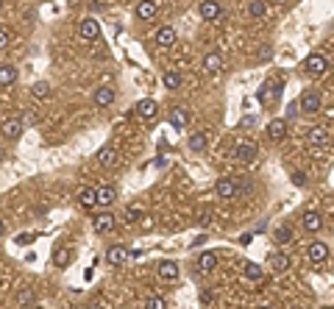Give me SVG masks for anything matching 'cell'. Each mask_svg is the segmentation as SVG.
Listing matches in <instances>:
<instances>
[{
    "label": "cell",
    "instance_id": "27",
    "mask_svg": "<svg viewBox=\"0 0 334 309\" xmlns=\"http://www.w3.org/2000/svg\"><path fill=\"white\" fill-rule=\"evenodd\" d=\"M70 259H73V251H70V248H56V251H53V262H56V267H67L70 265Z\"/></svg>",
    "mask_w": 334,
    "mask_h": 309
},
{
    "label": "cell",
    "instance_id": "5",
    "mask_svg": "<svg viewBox=\"0 0 334 309\" xmlns=\"http://www.w3.org/2000/svg\"><path fill=\"white\" fill-rule=\"evenodd\" d=\"M234 156L240 159V162L250 164L256 156H259V148H256L254 142H237V148H234Z\"/></svg>",
    "mask_w": 334,
    "mask_h": 309
},
{
    "label": "cell",
    "instance_id": "42",
    "mask_svg": "<svg viewBox=\"0 0 334 309\" xmlns=\"http://www.w3.org/2000/svg\"><path fill=\"white\" fill-rule=\"evenodd\" d=\"M6 47H9V34L0 28V50H6Z\"/></svg>",
    "mask_w": 334,
    "mask_h": 309
},
{
    "label": "cell",
    "instance_id": "33",
    "mask_svg": "<svg viewBox=\"0 0 334 309\" xmlns=\"http://www.w3.org/2000/svg\"><path fill=\"white\" fill-rule=\"evenodd\" d=\"M34 298H37V293H34L31 287H25L20 295H17V304H20V306H28V304H34Z\"/></svg>",
    "mask_w": 334,
    "mask_h": 309
},
{
    "label": "cell",
    "instance_id": "10",
    "mask_svg": "<svg viewBox=\"0 0 334 309\" xmlns=\"http://www.w3.org/2000/svg\"><path fill=\"white\" fill-rule=\"evenodd\" d=\"M153 39H156L159 47H173V45H176V28L162 25V28L156 31V37H153Z\"/></svg>",
    "mask_w": 334,
    "mask_h": 309
},
{
    "label": "cell",
    "instance_id": "44",
    "mask_svg": "<svg viewBox=\"0 0 334 309\" xmlns=\"http://www.w3.org/2000/svg\"><path fill=\"white\" fill-rule=\"evenodd\" d=\"M89 9H92V11H103L106 3H103V0H92V3H89Z\"/></svg>",
    "mask_w": 334,
    "mask_h": 309
},
{
    "label": "cell",
    "instance_id": "37",
    "mask_svg": "<svg viewBox=\"0 0 334 309\" xmlns=\"http://www.w3.org/2000/svg\"><path fill=\"white\" fill-rule=\"evenodd\" d=\"M212 220H214L212 209H204V212H201V215H198V223H201V226H209V223H212Z\"/></svg>",
    "mask_w": 334,
    "mask_h": 309
},
{
    "label": "cell",
    "instance_id": "17",
    "mask_svg": "<svg viewBox=\"0 0 334 309\" xmlns=\"http://www.w3.org/2000/svg\"><path fill=\"white\" fill-rule=\"evenodd\" d=\"M78 204L84 206V209H92V206H98V189L84 187L81 192H78Z\"/></svg>",
    "mask_w": 334,
    "mask_h": 309
},
{
    "label": "cell",
    "instance_id": "40",
    "mask_svg": "<svg viewBox=\"0 0 334 309\" xmlns=\"http://www.w3.org/2000/svg\"><path fill=\"white\" fill-rule=\"evenodd\" d=\"M140 209H125V220H128V223H134V220H140Z\"/></svg>",
    "mask_w": 334,
    "mask_h": 309
},
{
    "label": "cell",
    "instance_id": "25",
    "mask_svg": "<svg viewBox=\"0 0 334 309\" xmlns=\"http://www.w3.org/2000/svg\"><path fill=\"white\" fill-rule=\"evenodd\" d=\"M95 229L100 231V234H106V231L115 229V215H109V212H103V215L95 217Z\"/></svg>",
    "mask_w": 334,
    "mask_h": 309
},
{
    "label": "cell",
    "instance_id": "23",
    "mask_svg": "<svg viewBox=\"0 0 334 309\" xmlns=\"http://www.w3.org/2000/svg\"><path fill=\"white\" fill-rule=\"evenodd\" d=\"M115 201H117L115 187H109V184H106V187H98V204L100 206H112Z\"/></svg>",
    "mask_w": 334,
    "mask_h": 309
},
{
    "label": "cell",
    "instance_id": "14",
    "mask_svg": "<svg viewBox=\"0 0 334 309\" xmlns=\"http://www.w3.org/2000/svg\"><path fill=\"white\" fill-rule=\"evenodd\" d=\"M98 162H100V167H115V164L120 162V156H117L115 148L106 145V148H100V151H98Z\"/></svg>",
    "mask_w": 334,
    "mask_h": 309
},
{
    "label": "cell",
    "instance_id": "16",
    "mask_svg": "<svg viewBox=\"0 0 334 309\" xmlns=\"http://www.w3.org/2000/svg\"><path fill=\"white\" fill-rule=\"evenodd\" d=\"M267 134H270V139H284L287 136V120H270L267 123Z\"/></svg>",
    "mask_w": 334,
    "mask_h": 309
},
{
    "label": "cell",
    "instance_id": "48",
    "mask_svg": "<svg viewBox=\"0 0 334 309\" xmlns=\"http://www.w3.org/2000/svg\"><path fill=\"white\" fill-rule=\"evenodd\" d=\"M0 6H3V0H0Z\"/></svg>",
    "mask_w": 334,
    "mask_h": 309
},
{
    "label": "cell",
    "instance_id": "19",
    "mask_svg": "<svg viewBox=\"0 0 334 309\" xmlns=\"http://www.w3.org/2000/svg\"><path fill=\"white\" fill-rule=\"evenodd\" d=\"M204 70L209 75H214V73L223 70V59H220V53H206L204 56Z\"/></svg>",
    "mask_w": 334,
    "mask_h": 309
},
{
    "label": "cell",
    "instance_id": "31",
    "mask_svg": "<svg viewBox=\"0 0 334 309\" xmlns=\"http://www.w3.org/2000/svg\"><path fill=\"white\" fill-rule=\"evenodd\" d=\"M204 148H206V134H192V136H189V151L201 153Z\"/></svg>",
    "mask_w": 334,
    "mask_h": 309
},
{
    "label": "cell",
    "instance_id": "13",
    "mask_svg": "<svg viewBox=\"0 0 334 309\" xmlns=\"http://www.w3.org/2000/svg\"><path fill=\"white\" fill-rule=\"evenodd\" d=\"M136 17H140V20H153V17H156V0H140V3H136Z\"/></svg>",
    "mask_w": 334,
    "mask_h": 309
},
{
    "label": "cell",
    "instance_id": "11",
    "mask_svg": "<svg viewBox=\"0 0 334 309\" xmlns=\"http://www.w3.org/2000/svg\"><path fill=\"white\" fill-rule=\"evenodd\" d=\"M214 192H217L220 198H234L237 195V181L234 178H220V181L214 184Z\"/></svg>",
    "mask_w": 334,
    "mask_h": 309
},
{
    "label": "cell",
    "instance_id": "29",
    "mask_svg": "<svg viewBox=\"0 0 334 309\" xmlns=\"http://www.w3.org/2000/svg\"><path fill=\"white\" fill-rule=\"evenodd\" d=\"M270 267H273V270H279V273L287 270V267H290V257H287V254H273V257H270Z\"/></svg>",
    "mask_w": 334,
    "mask_h": 309
},
{
    "label": "cell",
    "instance_id": "2",
    "mask_svg": "<svg viewBox=\"0 0 334 309\" xmlns=\"http://www.w3.org/2000/svg\"><path fill=\"white\" fill-rule=\"evenodd\" d=\"M298 106H301L303 115H315V111H320V106H323V98H320L315 89H309V92L301 95V100H298Z\"/></svg>",
    "mask_w": 334,
    "mask_h": 309
},
{
    "label": "cell",
    "instance_id": "15",
    "mask_svg": "<svg viewBox=\"0 0 334 309\" xmlns=\"http://www.w3.org/2000/svg\"><path fill=\"white\" fill-rule=\"evenodd\" d=\"M159 278H164V282H176L178 278V265L173 262V259L159 262Z\"/></svg>",
    "mask_w": 334,
    "mask_h": 309
},
{
    "label": "cell",
    "instance_id": "7",
    "mask_svg": "<svg viewBox=\"0 0 334 309\" xmlns=\"http://www.w3.org/2000/svg\"><path fill=\"white\" fill-rule=\"evenodd\" d=\"M307 254H309V262H315V265H323L326 259H329V245H326V242H312Z\"/></svg>",
    "mask_w": 334,
    "mask_h": 309
},
{
    "label": "cell",
    "instance_id": "24",
    "mask_svg": "<svg viewBox=\"0 0 334 309\" xmlns=\"http://www.w3.org/2000/svg\"><path fill=\"white\" fill-rule=\"evenodd\" d=\"M198 267H201L204 273L214 270V267H217V254H214V251H204V254L198 257Z\"/></svg>",
    "mask_w": 334,
    "mask_h": 309
},
{
    "label": "cell",
    "instance_id": "8",
    "mask_svg": "<svg viewBox=\"0 0 334 309\" xmlns=\"http://www.w3.org/2000/svg\"><path fill=\"white\" fill-rule=\"evenodd\" d=\"M309 145L312 148H326L329 145V128H323V126H315L312 131H309Z\"/></svg>",
    "mask_w": 334,
    "mask_h": 309
},
{
    "label": "cell",
    "instance_id": "18",
    "mask_svg": "<svg viewBox=\"0 0 334 309\" xmlns=\"http://www.w3.org/2000/svg\"><path fill=\"white\" fill-rule=\"evenodd\" d=\"M170 123L176 128H187L189 126V111L184 109V106H176V109L170 111Z\"/></svg>",
    "mask_w": 334,
    "mask_h": 309
},
{
    "label": "cell",
    "instance_id": "43",
    "mask_svg": "<svg viewBox=\"0 0 334 309\" xmlns=\"http://www.w3.org/2000/svg\"><path fill=\"white\" fill-rule=\"evenodd\" d=\"M22 123H25V126H34V123H37V115H34V111H28V115H22Z\"/></svg>",
    "mask_w": 334,
    "mask_h": 309
},
{
    "label": "cell",
    "instance_id": "6",
    "mask_svg": "<svg viewBox=\"0 0 334 309\" xmlns=\"http://www.w3.org/2000/svg\"><path fill=\"white\" fill-rule=\"evenodd\" d=\"M100 34V22L95 20V17H87V20L78 22V37L81 39H98Z\"/></svg>",
    "mask_w": 334,
    "mask_h": 309
},
{
    "label": "cell",
    "instance_id": "28",
    "mask_svg": "<svg viewBox=\"0 0 334 309\" xmlns=\"http://www.w3.org/2000/svg\"><path fill=\"white\" fill-rule=\"evenodd\" d=\"M242 267H245V276L250 278V282H262V278H265V270H262V265H256V262H245Z\"/></svg>",
    "mask_w": 334,
    "mask_h": 309
},
{
    "label": "cell",
    "instance_id": "20",
    "mask_svg": "<svg viewBox=\"0 0 334 309\" xmlns=\"http://www.w3.org/2000/svg\"><path fill=\"white\" fill-rule=\"evenodd\" d=\"M301 223H303V229H307V231H320V226H323V217H320L318 212H303Z\"/></svg>",
    "mask_w": 334,
    "mask_h": 309
},
{
    "label": "cell",
    "instance_id": "30",
    "mask_svg": "<svg viewBox=\"0 0 334 309\" xmlns=\"http://www.w3.org/2000/svg\"><path fill=\"white\" fill-rule=\"evenodd\" d=\"M265 11H267V6H265V0H250V6H248V14L250 17H265Z\"/></svg>",
    "mask_w": 334,
    "mask_h": 309
},
{
    "label": "cell",
    "instance_id": "3",
    "mask_svg": "<svg viewBox=\"0 0 334 309\" xmlns=\"http://www.w3.org/2000/svg\"><path fill=\"white\" fill-rule=\"evenodd\" d=\"M22 126H25L22 120H17V117H11V120H3V123H0V134H3V139H11V142H17V139L22 136Z\"/></svg>",
    "mask_w": 334,
    "mask_h": 309
},
{
    "label": "cell",
    "instance_id": "47",
    "mask_svg": "<svg viewBox=\"0 0 334 309\" xmlns=\"http://www.w3.org/2000/svg\"><path fill=\"white\" fill-rule=\"evenodd\" d=\"M259 309H273V306H259Z\"/></svg>",
    "mask_w": 334,
    "mask_h": 309
},
{
    "label": "cell",
    "instance_id": "34",
    "mask_svg": "<svg viewBox=\"0 0 334 309\" xmlns=\"http://www.w3.org/2000/svg\"><path fill=\"white\" fill-rule=\"evenodd\" d=\"M145 309H167V301L162 298V295H148Z\"/></svg>",
    "mask_w": 334,
    "mask_h": 309
},
{
    "label": "cell",
    "instance_id": "45",
    "mask_svg": "<svg viewBox=\"0 0 334 309\" xmlns=\"http://www.w3.org/2000/svg\"><path fill=\"white\" fill-rule=\"evenodd\" d=\"M270 45H265V47H262V53H259V59H270Z\"/></svg>",
    "mask_w": 334,
    "mask_h": 309
},
{
    "label": "cell",
    "instance_id": "9",
    "mask_svg": "<svg viewBox=\"0 0 334 309\" xmlns=\"http://www.w3.org/2000/svg\"><path fill=\"white\" fill-rule=\"evenodd\" d=\"M156 100H151V98H145V100H140V103H136V117H142V120H153V117H156Z\"/></svg>",
    "mask_w": 334,
    "mask_h": 309
},
{
    "label": "cell",
    "instance_id": "12",
    "mask_svg": "<svg viewBox=\"0 0 334 309\" xmlns=\"http://www.w3.org/2000/svg\"><path fill=\"white\" fill-rule=\"evenodd\" d=\"M92 100H95V106H112L115 103V89L112 87H98L95 95H92Z\"/></svg>",
    "mask_w": 334,
    "mask_h": 309
},
{
    "label": "cell",
    "instance_id": "41",
    "mask_svg": "<svg viewBox=\"0 0 334 309\" xmlns=\"http://www.w3.org/2000/svg\"><path fill=\"white\" fill-rule=\"evenodd\" d=\"M240 126H242V128H250V126H256V117H254V115H245V117L240 120Z\"/></svg>",
    "mask_w": 334,
    "mask_h": 309
},
{
    "label": "cell",
    "instance_id": "38",
    "mask_svg": "<svg viewBox=\"0 0 334 309\" xmlns=\"http://www.w3.org/2000/svg\"><path fill=\"white\" fill-rule=\"evenodd\" d=\"M34 240H37V234H20L14 242H17V245H31Z\"/></svg>",
    "mask_w": 334,
    "mask_h": 309
},
{
    "label": "cell",
    "instance_id": "26",
    "mask_svg": "<svg viewBox=\"0 0 334 309\" xmlns=\"http://www.w3.org/2000/svg\"><path fill=\"white\" fill-rule=\"evenodd\" d=\"M14 81H17V67L3 64V67H0V87H11Z\"/></svg>",
    "mask_w": 334,
    "mask_h": 309
},
{
    "label": "cell",
    "instance_id": "4",
    "mask_svg": "<svg viewBox=\"0 0 334 309\" xmlns=\"http://www.w3.org/2000/svg\"><path fill=\"white\" fill-rule=\"evenodd\" d=\"M198 11H201V20H206V22H214L220 14H223V9H220V0H201Z\"/></svg>",
    "mask_w": 334,
    "mask_h": 309
},
{
    "label": "cell",
    "instance_id": "21",
    "mask_svg": "<svg viewBox=\"0 0 334 309\" xmlns=\"http://www.w3.org/2000/svg\"><path fill=\"white\" fill-rule=\"evenodd\" d=\"M279 95V89L276 84H262V89L256 92V100H259L262 106H267V103H273V98Z\"/></svg>",
    "mask_w": 334,
    "mask_h": 309
},
{
    "label": "cell",
    "instance_id": "1",
    "mask_svg": "<svg viewBox=\"0 0 334 309\" xmlns=\"http://www.w3.org/2000/svg\"><path fill=\"white\" fill-rule=\"evenodd\" d=\"M303 70H307L309 75H326L329 73V59L326 56H320V53H312V56H307L303 59Z\"/></svg>",
    "mask_w": 334,
    "mask_h": 309
},
{
    "label": "cell",
    "instance_id": "39",
    "mask_svg": "<svg viewBox=\"0 0 334 309\" xmlns=\"http://www.w3.org/2000/svg\"><path fill=\"white\" fill-rule=\"evenodd\" d=\"M292 184H295V187H307V173H292Z\"/></svg>",
    "mask_w": 334,
    "mask_h": 309
},
{
    "label": "cell",
    "instance_id": "22",
    "mask_svg": "<svg viewBox=\"0 0 334 309\" xmlns=\"http://www.w3.org/2000/svg\"><path fill=\"white\" fill-rule=\"evenodd\" d=\"M106 259H109V265H123L125 259H128V251H125L123 245H112L109 251H106Z\"/></svg>",
    "mask_w": 334,
    "mask_h": 309
},
{
    "label": "cell",
    "instance_id": "36",
    "mask_svg": "<svg viewBox=\"0 0 334 309\" xmlns=\"http://www.w3.org/2000/svg\"><path fill=\"white\" fill-rule=\"evenodd\" d=\"M34 95H37V98H47V95H50V84H47V81L34 84Z\"/></svg>",
    "mask_w": 334,
    "mask_h": 309
},
{
    "label": "cell",
    "instance_id": "32",
    "mask_svg": "<svg viewBox=\"0 0 334 309\" xmlns=\"http://www.w3.org/2000/svg\"><path fill=\"white\" fill-rule=\"evenodd\" d=\"M292 240V229H290V226H279V229H276V242H279V245H284V242H290Z\"/></svg>",
    "mask_w": 334,
    "mask_h": 309
},
{
    "label": "cell",
    "instance_id": "35",
    "mask_svg": "<svg viewBox=\"0 0 334 309\" xmlns=\"http://www.w3.org/2000/svg\"><path fill=\"white\" fill-rule=\"evenodd\" d=\"M164 87L167 89H178V87H181V75H178V73H164Z\"/></svg>",
    "mask_w": 334,
    "mask_h": 309
},
{
    "label": "cell",
    "instance_id": "46",
    "mask_svg": "<svg viewBox=\"0 0 334 309\" xmlns=\"http://www.w3.org/2000/svg\"><path fill=\"white\" fill-rule=\"evenodd\" d=\"M3 234H6V223L0 220V237H3Z\"/></svg>",
    "mask_w": 334,
    "mask_h": 309
}]
</instances>
